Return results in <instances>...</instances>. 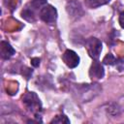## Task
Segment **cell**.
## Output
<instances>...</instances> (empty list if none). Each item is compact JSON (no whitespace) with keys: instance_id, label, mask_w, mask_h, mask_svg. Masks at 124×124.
<instances>
[{"instance_id":"cell-1","label":"cell","mask_w":124,"mask_h":124,"mask_svg":"<svg viewBox=\"0 0 124 124\" xmlns=\"http://www.w3.org/2000/svg\"><path fill=\"white\" fill-rule=\"evenodd\" d=\"M102 91V87L99 83H82V84H76L73 88L74 95L76 98L84 103L89 102L95 97H97Z\"/></svg>"},{"instance_id":"cell-2","label":"cell","mask_w":124,"mask_h":124,"mask_svg":"<svg viewBox=\"0 0 124 124\" xmlns=\"http://www.w3.org/2000/svg\"><path fill=\"white\" fill-rule=\"evenodd\" d=\"M22 102L25 107L28 108V109H30L35 114H37L42 108L40 99L34 92H27L22 97Z\"/></svg>"},{"instance_id":"cell-3","label":"cell","mask_w":124,"mask_h":124,"mask_svg":"<svg viewBox=\"0 0 124 124\" xmlns=\"http://www.w3.org/2000/svg\"><path fill=\"white\" fill-rule=\"evenodd\" d=\"M85 46H86L87 52L90 55V57L97 60L99 58L100 54H101V51H102V43H101V41L99 39L95 38V37H90L86 40Z\"/></svg>"},{"instance_id":"cell-4","label":"cell","mask_w":124,"mask_h":124,"mask_svg":"<svg viewBox=\"0 0 124 124\" xmlns=\"http://www.w3.org/2000/svg\"><path fill=\"white\" fill-rule=\"evenodd\" d=\"M40 17L46 23L51 24L57 18V11L51 5H45L40 10Z\"/></svg>"},{"instance_id":"cell-5","label":"cell","mask_w":124,"mask_h":124,"mask_svg":"<svg viewBox=\"0 0 124 124\" xmlns=\"http://www.w3.org/2000/svg\"><path fill=\"white\" fill-rule=\"evenodd\" d=\"M66 11L74 19H78L83 16V8L78 0H70L66 5Z\"/></svg>"},{"instance_id":"cell-6","label":"cell","mask_w":124,"mask_h":124,"mask_svg":"<svg viewBox=\"0 0 124 124\" xmlns=\"http://www.w3.org/2000/svg\"><path fill=\"white\" fill-rule=\"evenodd\" d=\"M62 59L65 62V64L69 67V68H76L78 64H79V56L72 49H67L63 55H62Z\"/></svg>"},{"instance_id":"cell-7","label":"cell","mask_w":124,"mask_h":124,"mask_svg":"<svg viewBox=\"0 0 124 124\" xmlns=\"http://www.w3.org/2000/svg\"><path fill=\"white\" fill-rule=\"evenodd\" d=\"M104 75H105V70L101 62H99L98 60L94 61L89 70V77L92 79H100L104 78Z\"/></svg>"},{"instance_id":"cell-8","label":"cell","mask_w":124,"mask_h":124,"mask_svg":"<svg viewBox=\"0 0 124 124\" xmlns=\"http://www.w3.org/2000/svg\"><path fill=\"white\" fill-rule=\"evenodd\" d=\"M0 53L3 59H9L16 53V50L8 42L2 41L0 44Z\"/></svg>"},{"instance_id":"cell-9","label":"cell","mask_w":124,"mask_h":124,"mask_svg":"<svg viewBox=\"0 0 124 124\" xmlns=\"http://www.w3.org/2000/svg\"><path fill=\"white\" fill-rule=\"evenodd\" d=\"M103 108L108 116H118L122 111V108L117 103H108L103 106Z\"/></svg>"},{"instance_id":"cell-10","label":"cell","mask_w":124,"mask_h":124,"mask_svg":"<svg viewBox=\"0 0 124 124\" xmlns=\"http://www.w3.org/2000/svg\"><path fill=\"white\" fill-rule=\"evenodd\" d=\"M37 8H35L33 5H32V3H29V4H27L26 6H25V8L22 10V12H21V16L24 18V19H26L27 21H30V22H33L34 20H35V16H36V15H35V10H36Z\"/></svg>"},{"instance_id":"cell-11","label":"cell","mask_w":124,"mask_h":124,"mask_svg":"<svg viewBox=\"0 0 124 124\" xmlns=\"http://www.w3.org/2000/svg\"><path fill=\"white\" fill-rule=\"evenodd\" d=\"M109 1L110 0H85V4L88 8L95 9V8L100 7V6L108 4Z\"/></svg>"},{"instance_id":"cell-12","label":"cell","mask_w":124,"mask_h":124,"mask_svg":"<svg viewBox=\"0 0 124 124\" xmlns=\"http://www.w3.org/2000/svg\"><path fill=\"white\" fill-rule=\"evenodd\" d=\"M50 123H59V124H61V123H67V124H69L70 123V120L68 119V117L66 115L62 114V115H57L55 118H53L51 120Z\"/></svg>"},{"instance_id":"cell-13","label":"cell","mask_w":124,"mask_h":124,"mask_svg":"<svg viewBox=\"0 0 124 124\" xmlns=\"http://www.w3.org/2000/svg\"><path fill=\"white\" fill-rule=\"evenodd\" d=\"M116 58L111 54V53H108V54H107L105 57H104V59H103V63L104 64H107V65H113V64H115L116 63Z\"/></svg>"},{"instance_id":"cell-14","label":"cell","mask_w":124,"mask_h":124,"mask_svg":"<svg viewBox=\"0 0 124 124\" xmlns=\"http://www.w3.org/2000/svg\"><path fill=\"white\" fill-rule=\"evenodd\" d=\"M32 5L35 7V8H41V7H44L45 5H46V0H32Z\"/></svg>"},{"instance_id":"cell-15","label":"cell","mask_w":124,"mask_h":124,"mask_svg":"<svg viewBox=\"0 0 124 124\" xmlns=\"http://www.w3.org/2000/svg\"><path fill=\"white\" fill-rule=\"evenodd\" d=\"M119 24L122 28H124V12L120 13L119 15Z\"/></svg>"},{"instance_id":"cell-16","label":"cell","mask_w":124,"mask_h":124,"mask_svg":"<svg viewBox=\"0 0 124 124\" xmlns=\"http://www.w3.org/2000/svg\"><path fill=\"white\" fill-rule=\"evenodd\" d=\"M31 64L34 66V67H38L40 65V59L35 57V58H32L31 59Z\"/></svg>"}]
</instances>
